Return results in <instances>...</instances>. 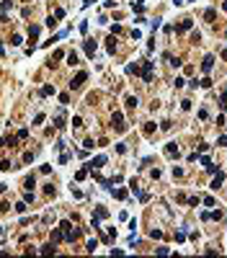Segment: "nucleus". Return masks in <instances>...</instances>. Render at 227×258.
Wrapping results in <instances>:
<instances>
[{
	"mask_svg": "<svg viewBox=\"0 0 227 258\" xmlns=\"http://www.w3.org/2000/svg\"><path fill=\"white\" fill-rule=\"evenodd\" d=\"M96 248H98V240H88V245H85V250H88V253H93Z\"/></svg>",
	"mask_w": 227,
	"mask_h": 258,
	"instance_id": "obj_15",
	"label": "nucleus"
},
{
	"mask_svg": "<svg viewBox=\"0 0 227 258\" xmlns=\"http://www.w3.org/2000/svg\"><path fill=\"white\" fill-rule=\"evenodd\" d=\"M175 240H178V243H183V240H186V232H183V230H181V232H175Z\"/></svg>",
	"mask_w": 227,
	"mask_h": 258,
	"instance_id": "obj_30",
	"label": "nucleus"
},
{
	"mask_svg": "<svg viewBox=\"0 0 227 258\" xmlns=\"http://www.w3.org/2000/svg\"><path fill=\"white\" fill-rule=\"evenodd\" d=\"M85 176H88V170H85V168H83V170H78V173H75V181H83Z\"/></svg>",
	"mask_w": 227,
	"mask_h": 258,
	"instance_id": "obj_22",
	"label": "nucleus"
},
{
	"mask_svg": "<svg viewBox=\"0 0 227 258\" xmlns=\"http://www.w3.org/2000/svg\"><path fill=\"white\" fill-rule=\"evenodd\" d=\"M114 196H116V199H127V189H116Z\"/></svg>",
	"mask_w": 227,
	"mask_h": 258,
	"instance_id": "obj_20",
	"label": "nucleus"
},
{
	"mask_svg": "<svg viewBox=\"0 0 227 258\" xmlns=\"http://www.w3.org/2000/svg\"><path fill=\"white\" fill-rule=\"evenodd\" d=\"M54 18H57V21L65 18V10H62V8H57V10H54Z\"/></svg>",
	"mask_w": 227,
	"mask_h": 258,
	"instance_id": "obj_34",
	"label": "nucleus"
},
{
	"mask_svg": "<svg viewBox=\"0 0 227 258\" xmlns=\"http://www.w3.org/2000/svg\"><path fill=\"white\" fill-rule=\"evenodd\" d=\"M155 132V124H152V121H147V124H145V134H152Z\"/></svg>",
	"mask_w": 227,
	"mask_h": 258,
	"instance_id": "obj_21",
	"label": "nucleus"
},
{
	"mask_svg": "<svg viewBox=\"0 0 227 258\" xmlns=\"http://www.w3.org/2000/svg\"><path fill=\"white\" fill-rule=\"evenodd\" d=\"M0 170H11V160H3V163H0Z\"/></svg>",
	"mask_w": 227,
	"mask_h": 258,
	"instance_id": "obj_32",
	"label": "nucleus"
},
{
	"mask_svg": "<svg viewBox=\"0 0 227 258\" xmlns=\"http://www.w3.org/2000/svg\"><path fill=\"white\" fill-rule=\"evenodd\" d=\"M67 64H80V62H78V54H75V52H70V54H67Z\"/></svg>",
	"mask_w": 227,
	"mask_h": 258,
	"instance_id": "obj_18",
	"label": "nucleus"
},
{
	"mask_svg": "<svg viewBox=\"0 0 227 258\" xmlns=\"http://www.w3.org/2000/svg\"><path fill=\"white\" fill-rule=\"evenodd\" d=\"M152 64L155 62H145L142 64V80L145 83H152Z\"/></svg>",
	"mask_w": 227,
	"mask_h": 258,
	"instance_id": "obj_2",
	"label": "nucleus"
},
{
	"mask_svg": "<svg viewBox=\"0 0 227 258\" xmlns=\"http://www.w3.org/2000/svg\"><path fill=\"white\" fill-rule=\"evenodd\" d=\"M34 160V152H23V163H31Z\"/></svg>",
	"mask_w": 227,
	"mask_h": 258,
	"instance_id": "obj_35",
	"label": "nucleus"
},
{
	"mask_svg": "<svg viewBox=\"0 0 227 258\" xmlns=\"http://www.w3.org/2000/svg\"><path fill=\"white\" fill-rule=\"evenodd\" d=\"M165 152L170 155V157H173V155H178V145H175V142H170V145L165 147Z\"/></svg>",
	"mask_w": 227,
	"mask_h": 258,
	"instance_id": "obj_11",
	"label": "nucleus"
},
{
	"mask_svg": "<svg viewBox=\"0 0 227 258\" xmlns=\"http://www.w3.org/2000/svg\"><path fill=\"white\" fill-rule=\"evenodd\" d=\"M26 206H28V202H18V204H16V212H18V214H23V212H26Z\"/></svg>",
	"mask_w": 227,
	"mask_h": 258,
	"instance_id": "obj_19",
	"label": "nucleus"
},
{
	"mask_svg": "<svg viewBox=\"0 0 227 258\" xmlns=\"http://www.w3.org/2000/svg\"><path fill=\"white\" fill-rule=\"evenodd\" d=\"M0 235H3V225H0Z\"/></svg>",
	"mask_w": 227,
	"mask_h": 258,
	"instance_id": "obj_40",
	"label": "nucleus"
},
{
	"mask_svg": "<svg viewBox=\"0 0 227 258\" xmlns=\"http://www.w3.org/2000/svg\"><path fill=\"white\" fill-rule=\"evenodd\" d=\"M186 202L191 204V206H199V202H201V199H199V196H191V199H186Z\"/></svg>",
	"mask_w": 227,
	"mask_h": 258,
	"instance_id": "obj_24",
	"label": "nucleus"
},
{
	"mask_svg": "<svg viewBox=\"0 0 227 258\" xmlns=\"http://www.w3.org/2000/svg\"><path fill=\"white\" fill-rule=\"evenodd\" d=\"M34 183H36V181H34V176H28V178H26V189L31 191V189H34Z\"/></svg>",
	"mask_w": 227,
	"mask_h": 258,
	"instance_id": "obj_23",
	"label": "nucleus"
},
{
	"mask_svg": "<svg viewBox=\"0 0 227 258\" xmlns=\"http://www.w3.org/2000/svg\"><path fill=\"white\" fill-rule=\"evenodd\" d=\"M23 202H34V194L28 191V189H26V194H23Z\"/></svg>",
	"mask_w": 227,
	"mask_h": 258,
	"instance_id": "obj_29",
	"label": "nucleus"
},
{
	"mask_svg": "<svg viewBox=\"0 0 227 258\" xmlns=\"http://www.w3.org/2000/svg\"><path fill=\"white\" fill-rule=\"evenodd\" d=\"M214 16H217V10H214V8H207V10H204V18H207V21H212Z\"/></svg>",
	"mask_w": 227,
	"mask_h": 258,
	"instance_id": "obj_16",
	"label": "nucleus"
},
{
	"mask_svg": "<svg viewBox=\"0 0 227 258\" xmlns=\"http://www.w3.org/2000/svg\"><path fill=\"white\" fill-rule=\"evenodd\" d=\"M41 96H54V85H44V88H41Z\"/></svg>",
	"mask_w": 227,
	"mask_h": 258,
	"instance_id": "obj_14",
	"label": "nucleus"
},
{
	"mask_svg": "<svg viewBox=\"0 0 227 258\" xmlns=\"http://www.w3.org/2000/svg\"><path fill=\"white\" fill-rule=\"evenodd\" d=\"M83 47H85V54H88V57H93V54H96V49H98V47H96V41H90V39H85V41H83Z\"/></svg>",
	"mask_w": 227,
	"mask_h": 258,
	"instance_id": "obj_6",
	"label": "nucleus"
},
{
	"mask_svg": "<svg viewBox=\"0 0 227 258\" xmlns=\"http://www.w3.org/2000/svg\"><path fill=\"white\" fill-rule=\"evenodd\" d=\"M111 124H114V129H116V132H124V129H127V124H124V114H121V111H114Z\"/></svg>",
	"mask_w": 227,
	"mask_h": 258,
	"instance_id": "obj_1",
	"label": "nucleus"
},
{
	"mask_svg": "<svg viewBox=\"0 0 227 258\" xmlns=\"http://www.w3.org/2000/svg\"><path fill=\"white\" fill-rule=\"evenodd\" d=\"M217 145H219V147H227V137H219V139H217Z\"/></svg>",
	"mask_w": 227,
	"mask_h": 258,
	"instance_id": "obj_36",
	"label": "nucleus"
},
{
	"mask_svg": "<svg viewBox=\"0 0 227 258\" xmlns=\"http://www.w3.org/2000/svg\"><path fill=\"white\" fill-rule=\"evenodd\" d=\"M85 77H88V73H78V75H75V80L70 83V88H80V85L85 83Z\"/></svg>",
	"mask_w": 227,
	"mask_h": 258,
	"instance_id": "obj_8",
	"label": "nucleus"
},
{
	"mask_svg": "<svg viewBox=\"0 0 227 258\" xmlns=\"http://www.w3.org/2000/svg\"><path fill=\"white\" fill-rule=\"evenodd\" d=\"M191 26H194V21H191V18H186V21H181V23L175 26V34H183V31H188V28H191Z\"/></svg>",
	"mask_w": 227,
	"mask_h": 258,
	"instance_id": "obj_5",
	"label": "nucleus"
},
{
	"mask_svg": "<svg viewBox=\"0 0 227 258\" xmlns=\"http://www.w3.org/2000/svg\"><path fill=\"white\" fill-rule=\"evenodd\" d=\"M28 34H31V36H39V26H36V23H34L31 28H28Z\"/></svg>",
	"mask_w": 227,
	"mask_h": 258,
	"instance_id": "obj_27",
	"label": "nucleus"
},
{
	"mask_svg": "<svg viewBox=\"0 0 227 258\" xmlns=\"http://www.w3.org/2000/svg\"><path fill=\"white\" fill-rule=\"evenodd\" d=\"M173 176L175 178H183V168H173Z\"/></svg>",
	"mask_w": 227,
	"mask_h": 258,
	"instance_id": "obj_28",
	"label": "nucleus"
},
{
	"mask_svg": "<svg viewBox=\"0 0 227 258\" xmlns=\"http://www.w3.org/2000/svg\"><path fill=\"white\" fill-rule=\"evenodd\" d=\"M11 44H13V47L21 44V36H18V34H13V36H11Z\"/></svg>",
	"mask_w": 227,
	"mask_h": 258,
	"instance_id": "obj_25",
	"label": "nucleus"
},
{
	"mask_svg": "<svg viewBox=\"0 0 227 258\" xmlns=\"http://www.w3.org/2000/svg\"><path fill=\"white\" fill-rule=\"evenodd\" d=\"M137 103H140V101H137V96H129V98H127V109H129V111H134Z\"/></svg>",
	"mask_w": 227,
	"mask_h": 258,
	"instance_id": "obj_10",
	"label": "nucleus"
},
{
	"mask_svg": "<svg viewBox=\"0 0 227 258\" xmlns=\"http://www.w3.org/2000/svg\"><path fill=\"white\" fill-rule=\"evenodd\" d=\"M41 253H44V256H47V253H54V245H44V248H41Z\"/></svg>",
	"mask_w": 227,
	"mask_h": 258,
	"instance_id": "obj_31",
	"label": "nucleus"
},
{
	"mask_svg": "<svg viewBox=\"0 0 227 258\" xmlns=\"http://www.w3.org/2000/svg\"><path fill=\"white\" fill-rule=\"evenodd\" d=\"M54 127H57V129L65 127V116H62V114H57V116H54Z\"/></svg>",
	"mask_w": 227,
	"mask_h": 258,
	"instance_id": "obj_13",
	"label": "nucleus"
},
{
	"mask_svg": "<svg viewBox=\"0 0 227 258\" xmlns=\"http://www.w3.org/2000/svg\"><path fill=\"white\" fill-rule=\"evenodd\" d=\"M186 3V0H173V5H183Z\"/></svg>",
	"mask_w": 227,
	"mask_h": 258,
	"instance_id": "obj_37",
	"label": "nucleus"
},
{
	"mask_svg": "<svg viewBox=\"0 0 227 258\" xmlns=\"http://www.w3.org/2000/svg\"><path fill=\"white\" fill-rule=\"evenodd\" d=\"M62 57H65V52H62V49H57V52L52 54V60H62Z\"/></svg>",
	"mask_w": 227,
	"mask_h": 258,
	"instance_id": "obj_33",
	"label": "nucleus"
},
{
	"mask_svg": "<svg viewBox=\"0 0 227 258\" xmlns=\"http://www.w3.org/2000/svg\"><path fill=\"white\" fill-rule=\"evenodd\" d=\"M106 49H108V54H114V52H116V39H114V36H108V39H106Z\"/></svg>",
	"mask_w": 227,
	"mask_h": 258,
	"instance_id": "obj_9",
	"label": "nucleus"
},
{
	"mask_svg": "<svg viewBox=\"0 0 227 258\" xmlns=\"http://www.w3.org/2000/svg\"><path fill=\"white\" fill-rule=\"evenodd\" d=\"M83 5H90V0H83Z\"/></svg>",
	"mask_w": 227,
	"mask_h": 258,
	"instance_id": "obj_38",
	"label": "nucleus"
},
{
	"mask_svg": "<svg viewBox=\"0 0 227 258\" xmlns=\"http://www.w3.org/2000/svg\"><path fill=\"white\" fill-rule=\"evenodd\" d=\"M0 54H5V49H3V47H0Z\"/></svg>",
	"mask_w": 227,
	"mask_h": 258,
	"instance_id": "obj_39",
	"label": "nucleus"
},
{
	"mask_svg": "<svg viewBox=\"0 0 227 258\" xmlns=\"http://www.w3.org/2000/svg\"><path fill=\"white\" fill-rule=\"evenodd\" d=\"M127 73H129V75H140V64H129Z\"/></svg>",
	"mask_w": 227,
	"mask_h": 258,
	"instance_id": "obj_17",
	"label": "nucleus"
},
{
	"mask_svg": "<svg viewBox=\"0 0 227 258\" xmlns=\"http://www.w3.org/2000/svg\"><path fill=\"white\" fill-rule=\"evenodd\" d=\"M96 217L98 219H106L108 217V209H106V206H98V209H96Z\"/></svg>",
	"mask_w": 227,
	"mask_h": 258,
	"instance_id": "obj_12",
	"label": "nucleus"
},
{
	"mask_svg": "<svg viewBox=\"0 0 227 258\" xmlns=\"http://www.w3.org/2000/svg\"><path fill=\"white\" fill-rule=\"evenodd\" d=\"M212 67H214V57L207 54V57H204V62H201V70H204V73H212Z\"/></svg>",
	"mask_w": 227,
	"mask_h": 258,
	"instance_id": "obj_4",
	"label": "nucleus"
},
{
	"mask_svg": "<svg viewBox=\"0 0 227 258\" xmlns=\"http://www.w3.org/2000/svg\"><path fill=\"white\" fill-rule=\"evenodd\" d=\"M47 26H49V28H54V26H57V18H54V16H49V18H47Z\"/></svg>",
	"mask_w": 227,
	"mask_h": 258,
	"instance_id": "obj_26",
	"label": "nucleus"
},
{
	"mask_svg": "<svg viewBox=\"0 0 227 258\" xmlns=\"http://www.w3.org/2000/svg\"><path fill=\"white\" fill-rule=\"evenodd\" d=\"M103 165H106V155H98V157H93V160L88 163V168H90V170L93 168H103Z\"/></svg>",
	"mask_w": 227,
	"mask_h": 258,
	"instance_id": "obj_3",
	"label": "nucleus"
},
{
	"mask_svg": "<svg viewBox=\"0 0 227 258\" xmlns=\"http://www.w3.org/2000/svg\"><path fill=\"white\" fill-rule=\"evenodd\" d=\"M222 183H225V173H219V170H217V173H214V178H212V189L217 191Z\"/></svg>",
	"mask_w": 227,
	"mask_h": 258,
	"instance_id": "obj_7",
	"label": "nucleus"
}]
</instances>
